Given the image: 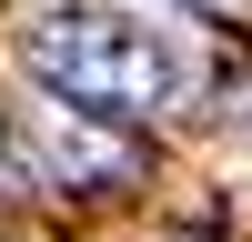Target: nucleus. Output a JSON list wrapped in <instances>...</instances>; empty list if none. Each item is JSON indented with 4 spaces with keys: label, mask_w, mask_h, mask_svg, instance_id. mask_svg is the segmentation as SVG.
Returning a JSON list of instances; mask_svg holds the SVG:
<instances>
[{
    "label": "nucleus",
    "mask_w": 252,
    "mask_h": 242,
    "mask_svg": "<svg viewBox=\"0 0 252 242\" xmlns=\"http://www.w3.org/2000/svg\"><path fill=\"white\" fill-rule=\"evenodd\" d=\"M20 71L51 101H71V111L131 121V111H161L192 81V60H182V40L161 20L111 10V0H71V10H31L20 20Z\"/></svg>",
    "instance_id": "f257e3e1"
},
{
    "label": "nucleus",
    "mask_w": 252,
    "mask_h": 242,
    "mask_svg": "<svg viewBox=\"0 0 252 242\" xmlns=\"http://www.w3.org/2000/svg\"><path fill=\"white\" fill-rule=\"evenodd\" d=\"M212 10H232V0H212Z\"/></svg>",
    "instance_id": "f03ea898"
}]
</instances>
